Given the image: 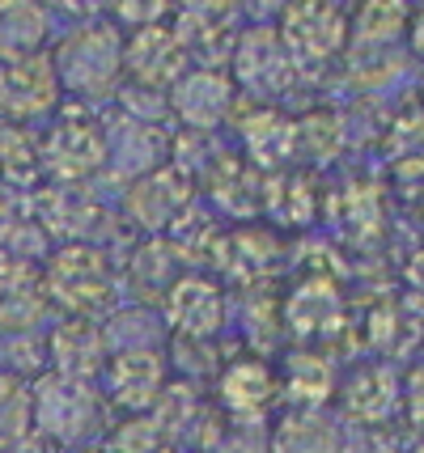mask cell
Segmentation results:
<instances>
[{
  "label": "cell",
  "instance_id": "1",
  "mask_svg": "<svg viewBox=\"0 0 424 453\" xmlns=\"http://www.w3.org/2000/svg\"><path fill=\"white\" fill-rule=\"evenodd\" d=\"M115 263L106 250L89 242H64L60 250H47L42 263V293L47 305L64 310V318H94L115 305Z\"/></svg>",
  "mask_w": 424,
  "mask_h": 453
},
{
  "label": "cell",
  "instance_id": "2",
  "mask_svg": "<svg viewBox=\"0 0 424 453\" xmlns=\"http://www.w3.org/2000/svg\"><path fill=\"white\" fill-rule=\"evenodd\" d=\"M56 81L60 94L73 98H106L123 81V30L115 21L85 18L77 30H68L56 47Z\"/></svg>",
  "mask_w": 424,
  "mask_h": 453
},
{
  "label": "cell",
  "instance_id": "3",
  "mask_svg": "<svg viewBox=\"0 0 424 453\" xmlns=\"http://www.w3.org/2000/svg\"><path fill=\"white\" fill-rule=\"evenodd\" d=\"M276 39L297 73H319L348 47V13L335 0H289L276 13Z\"/></svg>",
  "mask_w": 424,
  "mask_h": 453
},
{
  "label": "cell",
  "instance_id": "4",
  "mask_svg": "<svg viewBox=\"0 0 424 453\" xmlns=\"http://www.w3.org/2000/svg\"><path fill=\"white\" fill-rule=\"evenodd\" d=\"M297 68L289 51L276 39V26H246L234 35L229 47V81L238 89V98H251L255 106H276L281 98L293 94L297 85Z\"/></svg>",
  "mask_w": 424,
  "mask_h": 453
},
{
  "label": "cell",
  "instance_id": "5",
  "mask_svg": "<svg viewBox=\"0 0 424 453\" xmlns=\"http://www.w3.org/2000/svg\"><path fill=\"white\" fill-rule=\"evenodd\" d=\"M30 419L51 445H81L102 428V398L89 390V381L42 373L30 381Z\"/></svg>",
  "mask_w": 424,
  "mask_h": 453
},
{
  "label": "cell",
  "instance_id": "6",
  "mask_svg": "<svg viewBox=\"0 0 424 453\" xmlns=\"http://www.w3.org/2000/svg\"><path fill=\"white\" fill-rule=\"evenodd\" d=\"M39 161L42 174L56 178L60 187H81L106 165V132L98 127V119L81 111H60L51 132L39 140Z\"/></svg>",
  "mask_w": 424,
  "mask_h": 453
},
{
  "label": "cell",
  "instance_id": "7",
  "mask_svg": "<svg viewBox=\"0 0 424 453\" xmlns=\"http://www.w3.org/2000/svg\"><path fill=\"white\" fill-rule=\"evenodd\" d=\"M166 111L179 119L191 136H208L225 127L238 111V89L225 68H187L166 89Z\"/></svg>",
  "mask_w": 424,
  "mask_h": 453
},
{
  "label": "cell",
  "instance_id": "8",
  "mask_svg": "<svg viewBox=\"0 0 424 453\" xmlns=\"http://www.w3.org/2000/svg\"><path fill=\"white\" fill-rule=\"evenodd\" d=\"M60 81H56V64L47 51L39 56L0 64V123H18L30 127L35 119H47L60 111Z\"/></svg>",
  "mask_w": 424,
  "mask_h": 453
},
{
  "label": "cell",
  "instance_id": "9",
  "mask_svg": "<svg viewBox=\"0 0 424 453\" xmlns=\"http://www.w3.org/2000/svg\"><path fill=\"white\" fill-rule=\"evenodd\" d=\"M170 18L187 59H200V68L229 64V47L238 35V0H170Z\"/></svg>",
  "mask_w": 424,
  "mask_h": 453
},
{
  "label": "cell",
  "instance_id": "10",
  "mask_svg": "<svg viewBox=\"0 0 424 453\" xmlns=\"http://www.w3.org/2000/svg\"><path fill=\"white\" fill-rule=\"evenodd\" d=\"M166 322L179 339H191V343H208V339L221 335L225 326V293L212 276H200V272H182L162 296Z\"/></svg>",
  "mask_w": 424,
  "mask_h": 453
},
{
  "label": "cell",
  "instance_id": "11",
  "mask_svg": "<svg viewBox=\"0 0 424 453\" xmlns=\"http://www.w3.org/2000/svg\"><path fill=\"white\" fill-rule=\"evenodd\" d=\"M343 322H348L343 293L323 276H305L284 296V331L302 348H323L327 339L343 335Z\"/></svg>",
  "mask_w": 424,
  "mask_h": 453
},
{
  "label": "cell",
  "instance_id": "12",
  "mask_svg": "<svg viewBox=\"0 0 424 453\" xmlns=\"http://www.w3.org/2000/svg\"><path fill=\"white\" fill-rule=\"evenodd\" d=\"M102 369H106L111 403L127 415H149L162 390L170 386V369H166V356L158 348H119Z\"/></svg>",
  "mask_w": 424,
  "mask_h": 453
},
{
  "label": "cell",
  "instance_id": "13",
  "mask_svg": "<svg viewBox=\"0 0 424 453\" xmlns=\"http://www.w3.org/2000/svg\"><path fill=\"white\" fill-rule=\"evenodd\" d=\"M187 47L170 21L123 35V77H132L136 89H170L187 73Z\"/></svg>",
  "mask_w": 424,
  "mask_h": 453
},
{
  "label": "cell",
  "instance_id": "14",
  "mask_svg": "<svg viewBox=\"0 0 424 453\" xmlns=\"http://www.w3.org/2000/svg\"><path fill=\"white\" fill-rule=\"evenodd\" d=\"M191 196H196V182L182 174L179 165H158V170H149L132 182L127 217L149 234H166V229L182 225V217L191 212Z\"/></svg>",
  "mask_w": 424,
  "mask_h": 453
},
{
  "label": "cell",
  "instance_id": "15",
  "mask_svg": "<svg viewBox=\"0 0 424 453\" xmlns=\"http://www.w3.org/2000/svg\"><path fill=\"white\" fill-rule=\"evenodd\" d=\"M217 407L229 419H263V411L281 398V381L272 373V365L263 356H234L217 369Z\"/></svg>",
  "mask_w": 424,
  "mask_h": 453
},
{
  "label": "cell",
  "instance_id": "16",
  "mask_svg": "<svg viewBox=\"0 0 424 453\" xmlns=\"http://www.w3.org/2000/svg\"><path fill=\"white\" fill-rule=\"evenodd\" d=\"M47 293H42V267L30 258L0 255V331L4 335H30L47 318Z\"/></svg>",
  "mask_w": 424,
  "mask_h": 453
},
{
  "label": "cell",
  "instance_id": "17",
  "mask_svg": "<svg viewBox=\"0 0 424 453\" xmlns=\"http://www.w3.org/2000/svg\"><path fill=\"white\" fill-rule=\"evenodd\" d=\"M343 415L357 428H386V419L399 411V377L386 365H357L352 373L335 386Z\"/></svg>",
  "mask_w": 424,
  "mask_h": 453
},
{
  "label": "cell",
  "instance_id": "18",
  "mask_svg": "<svg viewBox=\"0 0 424 453\" xmlns=\"http://www.w3.org/2000/svg\"><path fill=\"white\" fill-rule=\"evenodd\" d=\"M51 373L68 381H94L106 365V335L94 326V318H64L47 339Z\"/></svg>",
  "mask_w": 424,
  "mask_h": 453
},
{
  "label": "cell",
  "instance_id": "19",
  "mask_svg": "<svg viewBox=\"0 0 424 453\" xmlns=\"http://www.w3.org/2000/svg\"><path fill=\"white\" fill-rule=\"evenodd\" d=\"M238 132H243L246 161L259 174H272L297 161V119H289L276 106H255L246 123H238Z\"/></svg>",
  "mask_w": 424,
  "mask_h": 453
},
{
  "label": "cell",
  "instance_id": "20",
  "mask_svg": "<svg viewBox=\"0 0 424 453\" xmlns=\"http://www.w3.org/2000/svg\"><path fill=\"white\" fill-rule=\"evenodd\" d=\"M51 39V9L42 0H0V64L39 56Z\"/></svg>",
  "mask_w": 424,
  "mask_h": 453
},
{
  "label": "cell",
  "instance_id": "21",
  "mask_svg": "<svg viewBox=\"0 0 424 453\" xmlns=\"http://www.w3.org/2000/svg\"><path fill=\"white\" fill-rule=\"evenodd\" d=\"M340 441L343 433L331 415L289 407L267 433V453H340Z\"/></svg>",
  "mask_w": 424,
  "mask_h": 453
},
{
  "label": "cell",
  "instance_id": "22",
  "mask_svg": "<svg viewBox=\"0 0 424 453\" xmlns=\"http://www.w3.org/2000/svg\"><path fill=\"white\" fill-rule=\"evenodd\" d=\"M259 170L238 153H217L208 165V191L229 217H251L259 208Z\"/></svg>",
  "mask_w": 424,
  "mask_h": 453
},
{
  "label": "cell",
  "instance_id": "23",
  "mask_svg": "<svg viewBox=\"0 0 424 453\" xmlns=\"http://www.w3.org/2000/svg\"><path fill=\"white\" fill-rule=\"evenodd\" d=\"M335 395V373L319 352H297L284 365V398L297 411H323V403Z\"/></svg>",
  "mask_w": 424,
  "mask_h": 453
},
{
  "label": "cell",
  "instance_id": "24",
  "mask_svg": "<svg viewBox=\"0 0 424 453\" xmlns=\"http://www.w3.org/2000/svg\"><path fill=\"white\" fill-rule=\"evenodd\" d=\"M386 157L395 161V174H424V102H407L395 111L386 127Z\"/></svg>",
  "mask_w": 424,
  "mask_h": 453
},
{
  "label": "cell",
  "instance_id": "25",
  "mask_svg": "<svg viewBox=\"0 0 424 453\" xmlns=\"http://www.w3.org/2000/svg\"><path fill=\"white\" fill-rule=\"evenodd\" d=\"M0 178L9 187H35L42 178V161H39V136L30 127L18 123H0Z\"/></svg>",
  "mask_w": 424,
  "mask_h": 453
},
{
  "label": "cell",
  "instance_id": "26",
  "mask_svg": "<svg viewBox=\"0 0 424 453\" xmlns=\"http://www.w3.org/2000/svg\"><path fill=\"white\" fill-rule=\"evenodd\" d=\"M343 149V123L331 111H310L305 119H297V157H305L310 165H327L335 161Z\"/></svg>",
  "mask_w": 424,
  "mask_h": 453
},
{
  "label": "cell",
  "instance_id": "27",
  "mask_svg": "<svg viewBox=\"0 0 424 453\" xmlns=\"http://www.w3.org/2000/svg\"><path fill=\"white\" fill-rule=\"evenodd\" d=\"M149 419L166 433V441H170L174 433H182L187 424H204V407H200L196 386H187V381H170V386L162 390V398L153 403Z\"/></svg>",
  "mask_w": 424,
  "mask_h": 453
},
{
  "label": "cell",
  "instance_id": "28",
  "mask_svg": "<svg viewBox=\"0 0 424 453\" xmlns=\"http://www.w3.org/2000/svg\"><path fill=\"white\" fill-rule=\"evenodd\" d=\"M35 433L30 419V381L18 373H0V445H13Z\"/></svg>",
  "mask_w": 424,
  "mask_h": 453
},
{
  "label": "cell",
  "instance_id": "29",
  "mask_svg": "<svg viewBox=\"0 0 424 453\" xmlns=\"http://www.w3.org/2000/svg\"><path fill=\"white\" fill-rule=\"evenodd\" d=\"M208 453H267V433L259 419H229L225 415L212 433L204 436Z\"/></svg>",
  "mask_w": 424,
  "mask_h": 453
},
{
  "label": "cell",
  "instance_id": "30",
  "mask_svg": "<svg viewBox=\"0 0 424 453\" xmlns=\"http://www.w3.org/2000/svg\"><path fill=\"white\" fill-rule=\"evenodd\" d=\"M106 453H170V441L149 415H132V424L106 441Z\"/></svg>",
  "mask_w": 424,
  "mask_h": 453
},
{
  "label": "cell",
  "instance_id": "31",
  "mask_svg": "<svg viewBox=\"0 0 424 453\" xmlns=\"http://www.w3.org/2000/svg\"><path fill=\"white\" fill-rule=\"evenodd\" d=\"M106 13L119 21V30H149L170 18V0H106Z\"/></svg>",
  "mask_w": 424,
  "mask_h": 453
},
{
  "label": "cell",
  "instance_id": "32",
  "mask_svg": "<svg viewBox=\"0 0 424 453\" xmlns=\"http://www.w3.org/2000/svg\"><path fill=\"white\" fill-rule=\"evenodd\" d=\"M399 407H404L407 424L416 428V436H424V365H416L399 386Z\"/></svg>",
  "mask_w": 424,
  "mask_h": 453
},
{
  "label": "cell",
  "instance_id": "33",
  "mask_svg": "<svg viewBox=\"0 0 424 453\" xmlns=\"http://www.w3.org/2000/svg\"><path fill=\"white\" fill-rule=\"evenodd\" d=\"M340 453H395L390 428H352L340 441Z\"/></svg>",
  "mask_w": 424,
  "mask_h": 453
},
{
  "label": "cell",
  "instance_id": "34",
  "mask_svg": "<svg viewBox=\"0 0 424 453\" xmlns=\"http://www.w3.org/2000/svg\"><path fill=\"white\" fill-rule=\"evenodd\" d=\"M404 42H407V51L424 64V0H420V4H412V18H407Z\"/></svg>",
  "mask_w": 424,
  "mask_h": 453
},
{
  "label": "cell",
  "instance_id": "35",
  "mask_svg": "<svg viewBox=\"0 0 424 453\" xmlns=\"http://www.w3.org/2000/svg\"><path fill=\"white\" fill-rule=\"evenodd\" d=\"M0 453H56V445L47 436L30 433V436H21V441H13V445H0Z\"/></svg>",
  "mask_w": 424,
  "mask_h": 453
},
{
  "label": "cell",
  "instance_id": "36",
  "mask_svg": "<svg viewBox=\"0 0 424 453\" xmlns=\"http://www.w3.org/2000/svg\"><path fill=\"white\" fill-rule=\"evenodd\" d=\"M13 225H18V203L9 191H0V250H4V242L13 234Z\"/></svg>",
  "mask_w": 424,
  "mask_h": 453
},
{
  "label": "cell",
  "instance_id": "37",
  "mask_svg": "<svg viewBox=\"0 0 424 453\" xmlns=\"http://www.w3.org/2000/svg\"><path fill=\"white\" fill-rule=\"evenodd\" d=\"M68 13H77V18H85V13H94L98 9V0H60Z\"/></svg>",
  "mask_w": 424,
  "mask_h": 453
},
{
  "label": "cell",
  "instance_id": "38",
  "mask_svg": "<svg viewBox=\"0 0 424 453\" xmlns=\"http://www.w3.org/2000/svg\"><path fill=\"white\" fill-rule=\"evenodd\" d=\"M246 4H251L255 13H281V9L289 4V0H246Z\"/></svg>",
  "mask_w": 424,
  "mask_h": 453
},
{
  "label": "cell",
  "instance_id": "39",
  "mask_svg": "<svg viewBox=\"0 0 424 453\" xmlns=\"http://www.w3.org/2000/svg\"><path fill=\"white\" fill-rule=\"evenodd\" d=\"M420 217H424V187H420Z\"/></svg>",
  "mask_w": 424,
  "mask_h": 453
},
{
  "label": "cell",
  "instance_id": "40",
  "mask_svg": "<svg viewBox=\"0 0 424 453\" xmlns=\"http://www.w3.org/2000/svg\"><path fill=\"white\" fill-rule=\"evenodd\" d=\"M420 102H424V81H420Z\"/></svg>",
  "mask_w": 424,
  "mask_h": 453
},
{
  "label": "cell",
  "instance_id": "41",
  "mask_svg": "<svg viewBox=\"0 0 424 453\" xmlns=\"http://www.w3.org/2000/svg\"><path fill=\"white\" fill-rule=\"evenodd\" d=\"M407 4H412V0H407Z\"/></svg>",
  "mask_w": 424,
  "mask_h": 453
},
{
  "label": "cell",
  "instance_id": "42",
  "mask_svg": "<svg viewBox=\"0 0 424 453\" xmlns=\"http://www.w3.org/2000/svg\"><path fill=\"white\" fill-rule=\"evenodd\" d=\"M42 4H47V0H42Z\"/></svg>",
  "mask_w": 424,
  "mask_h": 453
}]
</instances>
